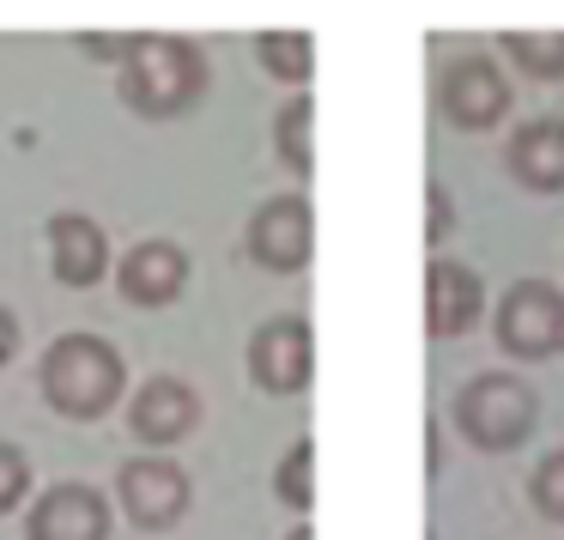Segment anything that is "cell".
<instances>
[{
	"mask_svg": "<svg viewBox=\"0 0 564 540\" xmlns=\"http://www.w3.org/2000/svg\"><path fill=\"white\" fill-rule=\"evenodd\" d=\"M19 341H25V334H19V316H13L7 304H0V365H13Z\"/></svg>",
	"mask_w": 564,
	"mask_h": 540,
	"instance_id": "22",
	"label": "cell"
},
{
	"mask_svg": "<svg viewBox=\"0 0 564 540\" xmlns=\"http://www.w3.org/2000/svg\"><path fill=\"white\" fill-rule=\"evenodd\" d=\"M188 280H195V261H188V249L171 244V237H140V244H128V256L116 261V292L134 310L183 304Z\"/></svg>",
	"mask_w": 564,
	"mask_h": 540,
	"instance_id": "10",
	"label": "cell"
},
{
	"mask_svg": "<svg viewBox=\"0 0 564 540\" xmlns=\"http://www.w3.org/2000/svg\"><path fill=\"white\" fill-rule=\"evenodd\" d=\"M449 425L479 455H516L540 425V395L516 370H479L449 395Z\"/></svg>",
	"mask_w": 564,
	"mask_h": 540,
	"instance_id": "3",
	"label": "cell"
},
{
	"mask_svg": "<svg viewBox=\"0 0 564 540\" xmlns=\"http://www.w3.org/2000/svg\"><path fill=\"white\" fill-rule=\"evenodd\" d=\"M200 431V389L188 377H147L134 395H128V438L140 450H176Z\"/></svg>",
	"mask_w": 564,
	"mask_h": 540,
	"instance_id": "9",
	"label": "cell"
},
{
	"mask_svg": "<svg viewBox=\"0 0 564 540\" xmlns=\"http://www.w3.org/2000/svg\"><path fill=\"white\" fill-rule=\"evenodd\" d=\"M285 540H316V528H310V522H297V528H292V534H285Z\"/></svg>",
	"mask_w": 564,
	"mask_h": 540,
	"instance_id": "23",
	"label": "cell"
},
{
	"mask_svg": "<svg viewBox=\"0 0 564 540\" xmlns=\"http://www.w3.org/2000/svg\"><path fill=\"white\" fill-rule=\"evenodd\" d=\"M437 110H443V122L462 128V134H491V128L510 122L516 86L498 67V55L462 50L437 67Z\"/></svg>",
	"mask_w": 564,
	"mask_h": 540,
	"instance_id": "5",
	"label": "cell"
},
{
	"mask_svg": "<svg viewBox=\"0 0 564 540\" xmlns=\"http://www.w3.org/2000/svg\"><path fill=\"white\" fill-rule=\"evenodd\" d=\"M249 382H256L261 395H304L310 377H316V334H310V322L297 316V310H280V316H261L256 334H249Z\"/></svg>",
	"mask_w": 564,
	"mask_h": 540,
	"instance_id": "7",
	"label": "cell"
},
{
	"mask_svg": "<svg viewBox=\"0 0 564 540\" xmlns=\"http://www.w3.org/2000/svg\"><path fill=\"white\" fill-rule=\"evenodd\" d=\"M498 50L510 55L516 74L540 79V86H558L564 79V31H503Z\"/></svg>",
	"mask_w": 564,
	"mask_h": 540,
	"instance_id": "17",
	"label": "cell"
},
{
	"mask_svg": "<svg viewBox=\"0 0 564 540\" xmlns=\"http://www.w3.org/2000/svg\"><path fill=\"white\" fill-rule=\"evenodd\" d=\"M273 498L297 516L316 510V443L310 438H292V450L273 462Z\"/></svg>",
	"mask_w": 564,
	"mask_h": 540,
	"instance_id": "18",
	"label": "cell"
},
{
	"mask_svg": "<svg viewBox=\"0 0 564 540\" xmlns=\"http://www.w3.org/2000/svg\"><path fill=\"white\" fill-rule=\"evenodd\" d=\"M86 55L116 62V98L140 122H176L207 98V55L195 37L140 31V37H79Z\"/></svg>",
	"mask_w": 564,
	"mask_h": 540,
	"instance_id": "1",
	"label": "cell"
},
{
	"mask_svg": "<svg viewBox=\"0 0 564 540\" xmlns=\"http://www.w3.org/2000/svg\"><path fill=\"white\" fill-rule=\"evenodd\" d=\"M528 498H534V510L546 516V522L564 528V450L540 455L534 474H528Z\"/></svg>",
	"mask_w": 564,
	"mask_h": 540,
	"instance_id": "19",
	"label": "cell"
},
{
	"mask_svg": "<svg viewBox=\"0 0 564 540\" xmlns=\"http://www.w3.org/2000/svg\"><path fill=\"white\" fill-rule=\"evenodd\" d=\"M43 244H50L55 285H67V292H91V285H104L116 273L110 237H104V225L91 219V213H50Z\"/></svg>",
	"mask_w": 564,
	"mask_h": 540,
	"instance_id": "12",
	"label": "cell"
},
{
	"mask_svg": "<svg viewBox=\"0 0 564 540\" xmlns=\"http://www.w3.org/2000/svg\"><path fill=\"white\" fill-rule=\"evenodd\" d=\"M243 249L261 273H304L316 256V213L310 195H268L243 225Z\"/></svg>",
	"mask_w": 564,
	"mask_h": 540,
	"instance_id": "8",
	"label": "cell"
},
{
	"mask_svg": "<svg viewBox=\"0 0 564 540\" xmlns=\"http://www.w3.org/2000/svg\"><path fill=\"white\" fill-rule=\"evenodd\" d=\"M503 171L528 195H564V116H528L503 140Z\"/></svg>",
	"mask_w": 564,
	"mask_h": 540,
	"instance_id": "14",
	"label": "cell"
},
{
	"mask_svg": "<svg viewBox=\"0 0 564 540\" xmlns=\"http://www.w3.org/2000/svg\"><path fill=\"white\" fill-rule=\"evenodd\" d=\"M310 128H316V98H310V91H297V98L273 116V152H280V164L297 176V183H310V176H316V152H310L316 140H310Z\"/></svg>",
	"mask_w": 564,
	"mask_h": 540,
	"instance_id": "16",
	"label": "cell"
},
{
	"mask_svg": "<svg viewBox=\"0 0 564 540\" xmlns=\"http://www.w3.org/2000/svg\"><path fill=\"white\" fill-rule=\"evenodd\" d=\"M195 504V479H188L183 462H171L164 450H147V455H128L116 467V510L128 516V528L140 534H164L176 528Z\"/></svg>",
	"mask_w": 564,
	"mask_h": 540,
	"instance_id": "6",
	"label": "cell"
},
{
	"mask_svg": "<svg viewBox=\"0 0 564 540\" xmlns=\"http://www.w3.org/2000/svg\"><path fill=\"white\" fill-rule=\"evenodd\" d=\"M31 455L19 450V443H0V516H13V510H25V498H31Z\"/></svg>",
	"mask_w": 564,
	"mask_h": 540,
	"instance_id": "20",
	"label": "cell"
},
{
	"mask_svg": "<svg viewBox=\"0 0 564 540\" xmlns=\"http://www.w3.org/2000/svg\"><path fill=\"white\" fill-rule=\"evenodd\" d=\"M486 316V280L455 256H431L425 268V334L431 341H462Z\"/></svg>",
	"mask_w": 564,
	"mask_h": 540,
	"instance_id": "13",
	"label": "cell"
},
{
	"mask_svg": "<svg viewBox=\"0 0 564 540\" xmlns=\"http://www.w3.org/2000/svg\"><path fill=\"white\" fill-rule=\"evenodd\" d=\"M37 389L62 419L91 425L128 401V358L104 334H55L37 358Z\"/></svg>",
	"mask_w": 564,
	"mask_h": 540,
	"instance_id": "2",
	"label": "cell"
},
{
	"mask_svg": "<svg viewBox=\"0 0 564 540\" xmlns=\"http://www.w3.org/2000/svg\"><path fill=\"white\" fill-rule=\"evenodd\" d=\"M491 341L516 365H546V358H558L564 353V292L552 280H540V273L516 280L498 298V310H491Z\"/></svg>",
	"mask_w": 564,
	"mask_h": 540,
	"instance_id": "4",
	"label": "cell"
},
{
	"mask_svg": "<svg viewBox=\"0 0 564 540\" xmlns=\"http://www.w3.org/2000/svg\"><path fill=\"white\" fill-rule=\"evenodd\" d=\"M110 498L86 479H55L25 510V540H110Z\"/></svg>",
	"mask_w": 564,
	"mask_h": 540,
	"instance_id": "11",
	"label": "cell"
},
{
	"mask_svg": "<svg viewBox=\"0 0 564 540\" xmlns=\"http://www.w3.org/2000/svg\"><path fill=\"white\" fill-rule=\"evenodd\" d=\"M256 67L292 91H310V79H316V37L310 31H256Z\"/></svg>",
	"mask_w": 564,
	"mask_h": 540,
	"instance_id": "15",
	"label": "cell"
},
{
	"mask_svg": "<svg viewBox=\"0 0 564 540\" xmlns=\"http://www.w3.org/2000/svg\"><path fill=\"white\" fill-rule=\"evenodd\" d=\"M425 207H431L425 244H431V249H443V244H449V231H455V201H449V188L431 183V188H425Z\"/></svg>",
	"mask_w": 564,
	"mask_h": 540,
	"instance_id": "21",
	"label": "cell"
}]
</instances>
